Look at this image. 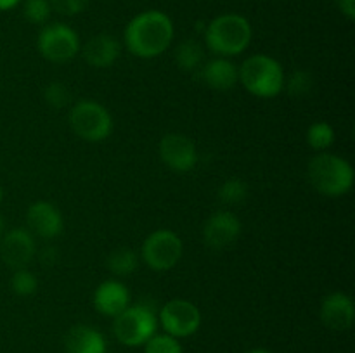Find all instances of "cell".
Listing matches in <instances>:
<instances>
[{
    "label": "cell",
    "mask_w": 355,
    "mask_h": 353,
    "mask_svg": "<svg viewBox=\"0 0 355 353\" xmlns=\"http://www.w3.org/2000/svg\"><path fill=\"white\" fill-rule=\"evenodd\" d=\"M45 102L49 104L54 109H62L69 104V99H71V93H69V89L61 82H52L45 87L44 90Z\"/></svg>",
    "instance_id": "4316f807"
},
{
    "label": "cell",
    "mask_w": 355,
    "mask_h": 353,
    "mask_svg": "<svg viewBox=\"0 0 355 353\" xmlns=\"http://www.w3.org/2000/svg\"><path fill=\"white\" fill-rule=\"evenodd\" d=\"M253 30L245 16L225 12L214 17L205 30V45L217 57H236L252 44Z\"/></svg>",
    "instance_id": "7a4b0ae2"
},
{
    "label": "cell",
    "mask_w": 355,
    "mask_h": 353,
    "mask_svg": "<svg viewBox=\"0 0 355 353\" xmlns=\"http://www.w3.org/2000/svg\"><path fill=\"white\" fill-rule=\"evenodd\" d=\"M158 314L148 303L128 305L113 318V334L118 343L128 348H139L158 332Z\"/></svg>",
    "instance_id": "5b68a950"
},
{
    "label": "cell",
    "mask_w": 355,
    "mask_h": 353,
    "mask_svg": "<svg viewBox=\"0 0 355 353\" xmlns=\"http://www.w3.org/2000/svg\"><path fill=\"white\" fill-rule=\"evenodd\" d=\"M10 289H12L14 294H17L21 298L31 296V294L37 293L38 279L26 266L24 269H17L14 270L12 277H10Z\"/></svg>",
    "instance_id": "7402d4cb"
},
{
    "label": "cell",
    "mask_w": 355,
    "mask_h": 353,
    "mask_svg": "<svg viewBox=\"0 0 355 353\" xmlns=\"http://www.w3.org/2000/svg\"><path fill=\"white\" fill-rule=\"evenodd\" d=\"M241 220L229 210H218L207 218L203 225V241L214 251L231 248L241 235Z\"/></svg>",
    "instance_id": "30bf717a"
},
{
    "label": "cell",
    "mask_w": 355,
    "mask_h": 353,
    "mask_svg": "<svg viewBox=\"0 0 355 353\" xmlns=\"http://www.w3.org/2000/svg\"><path fill=\"white\" fill-rule=\"evenodd\" d=\"M142 348H144V353H184L180 339L166 332H156Z\"/></svg>",
    "instance_id": "cb8c5ba5"
},
{
    "label": "cell",
    "mask_w": 355,
    "mask_h": 353,
    "mask_svg": "<svg viewBox=\"0 0 355 353\" xmlns=\"http://www.w3.org/2000/svg\"><path fill=\"white\" fill-rule=\"evenodd\" d=\"M182 253V239L170 228H158L144 239L139 256L155 272H166L180 262Z\"/></svg>",
    "instance_id": "52a82bcc"
},
{
    "label": "cell",
    "mask_w": 355,
    "mask_h": 353,
    "mask_svg": "<svg viewBox=\"0 0 355 353\" xmlns=\"http://www.w3.org/2000/svg\"><path fill=\"white\" fill-rule=\"evenodd\" d=\"M203 322L200 308L189 300L173 298L166 301L158 314V324L163 332L173 336L177 339L189 338L196 334Z\"/></svg>",
    "instance_id": "9c48e42d"
},
{
    "label": "cell",
    "mask_w": 355,
    "mask_h": 353,
    "mask_svg": "<svg viewBox=\"0 0 355 353\" xmlns=\"http://www.w3.org/2000/svg\"><path fill=\"white\" fill-rule=\"evenodd\" d=\"M3 228H6V221H3V217H2V215H0V237H2L3 232H6V230H3Z\"/></svg>",
    "instance_id": "d6a6232c"
},
{
    "label": "cell",
    "mask_w": 355,
    "mask_h": 353,
    "mask_svg": "<svg viewBox=\"0 0 355 353\" xmlns=\"http://www.w3.org/2000/svg\"><path fill=\"white\" fill-rule=\"evenodd\" d=\"M52 6V10L62 14V16H76L83 12L90 0H49Z\"/></svg>",
    "instance_id": "83f0119b"
},
{
    "label": "cell",
    "mask_w": 355,
    "mask_h": 353,
    "mask_svg": "<svg viewBox=\"0 0 355 353\" xmlns=\"http://www.w3.org/2000/svg\"><path fill=\"white\" fill-rule=\"evenodd\" d=\"M246 353H272V352H269V350H266V348H253Z\"/></svg>",
    "instance_id": "1f68e13d"
},
{
    "label": "cell",
    "mask_w": 355,
    "mask_h": 353,
    "mask_svg": "<svg viewBox=\"0 0 355 353\" xmlns=\"http://www.w3.org/2000/svg\"><path fill=\"white\" fill-rule=\"evenodd\" d=\"M37 47L42 57L61 64L75 59L82 48V44L78 33L71 26L64 23H52L42 28L37 38Z\"/></svg>",
    "instance_id": "ba28073f"
},
{
    "label": "cell",
    "mask_w": 355,
    "mask_h": 353,
    "mask_svg": "<svg viewBox=\"0 0 355 353\" xmlns=\"http://www.w3.org/2000/svg\"><path fill=\"white\" fill-rule=\"evenodd\" d=\"M21 0H0V10H10L14 9V7L19 6Z\"/></svg>",
    "instance_id": "4dcf8cb0"
},
{
    "label": "cell",
    "mask_w": 355,
    "mask_h": 353,
    "mask_svg": "<svg viewBox=\"0 0 355 353\" xmlns=\"http://www.w3.org/2000/svg\"><path fill=\"white\" fill-rule=\"evenodd\" d=\"M69 127L73 134L87 142H103L113 132V116L97 100L83 99L69 109Z\"/></svg>",
    "instance_id": "8992f818"
},
{
    "label": "cell",
    "mask_w": 355,
    "mask_h": 353,
    "mask_svg": "<svg viewBox=\"0 0 355 353\" xmlns=\"http://www.w3.org/2000/svg\"><path fill=\"white\" fill-rule=\"evenodd\" d=\"M106 338L92 325H73L64 336L66 353H106Z\"/></svg>",
    "instance_id": "ac0fdd59"
},
{
    "label": "cell",
    "mask_w": 355,
    "mask_h": 353,
    "mask_svg": "<svg viewBox=\"0 0 355 353\" xmlns=\"http://www.w3.org/2000/svg\"><path fill=\"white\" fill-rule=\"evenodd\" d=\"M305 138H307L309 147L314 149L315 152H324L335 144L336 134L335 128L329 123H326V121H315V123H312L307 128Z\"/></svg>",
    "instance_id": "44dd1931"
},
{
    "label": "cell",
    "mask_w": 355,
    "mask_h": 353,
    "mask_svg": "<svg viewBox=\"0 0 355 353\" xmlns=\"http://www.w3.org/2000/svg\"><path fill=\"white\" fill-rule=\"evenodd\" d=\"M28 230L42 239H55L64 230L61 210L51 201H35L26 211Z\"/></svg>",
    "instance_id": "4fadbf2b"
},
{
    "label": "cell",
    "mask_w": 355,
    "mask_h": 353,
    "mask_svg": "<svg viewBox=\"0 0 355 353\" xmlns=\"http://www.w3.org/2000/svg\"><path fill=\"white\" fill-rule=\"evenodd\" d=\"M37 255L35 235L28 228L16 227L0 237V258L10 269H24Z\"/></svg>",
    "instance_id": "8fae6325"
},
{
    "label": "cell",
    "mask_w": 355,
    "mask_h": 353,
    "mask_svg": "<svg viewBox=\"0 0 355 353\" xmlns=\"http://www.w3.org/2000/svg\"><path fill=\"white\" fill-rule=\"evenodd\" d=\"M2 199H3V190L2 187H0V203H2Z\"/></svg>",
    "instance_id": "836d02e7"
},
{
    "label": "cell",
    "mask_w": 355,
    "mask_h": 353,
    "mask_svg": "<svg viewBox=\"0 0 355 353\" xmlns=\"http://www.w3.org/2000/svg\"><path fill=\"white\" fill-rule=\"evenodd\" d=\"M80 51L87 64L96 69H106L118 61L121 54V45L113 35L99 33L89 38Z\"/></svg>",
    "instance_id": "2e32d148"
},
{
    "label": "cell",
    "mask_w": 355,
    "mask_h": 353,
    "mask_svg": "<svg viewBox=\"0 0 355 353\" xmlns=\"http://www.w3.org/2000/svg\"><path fill=\"white\" fill-rule=\"evenodd\" d=\"M38 256H40V262L44 263V265H54L59 258V253L58 249L52 248V246H47V248H44L38 253Z\"/></svg>",
    "instance_id": "f546056e"
},
{
    "label": "cell",
    "mask_w": 355,
    "mask_h": 353,
    "mask_svg": "<svg viewBox=\"0 0 355 353\" xmlns=\"http://www.w3.org/2000/svg\"><path fill=\"white\" fill-rule=\"evenodd\" d=\"M175 37V26L163 10H142L125 26L123 42L127 51L139 59H155L166 52Z\"/></svg>",
    "instance_id": "6da1fadb"
},
{
    "label": "cell",
    "mask_w": 355,
    "mask_h": 353,
    "mask_svg": "<svg viewBox=\"0 0 355 353\" xmlns=\"http://www.w3.org/2000/svg\"><path fill=\"white\" fill-rule=\"evenodd\" d=\"M198 75L205 85L218 92L234 89L239 83L238 66L229 57H214L205 61L203 66L198 69Z\"/></svg>",
    "instance_id": "e0dca14e"
},
{
    "label": "cell",
    "mask_w": 355,
    "mask_h": 353,
    "mask_svg": "<svg viewBox=\"0 0 355 353\" xmlns=\"http://www.w3.org/2000/svg\"><path fill=\"white\" fill-rule=\"evenodd\" d=\"M307 176L314 190L326 197H342L354 187L355 173L345 158L333 152H318L309 161Z\"/></svg>",
    "instance_id": "3957f363"
},
{
    "label": "cell",
    "mask_w": 355,
    "mask_h": 353,
    "mask_svg": "<svg viewBox=\"0 0 355 353\" xmlns=\"http://www.w3.org/2000/svg\"><path fill=\"white\" fill-rule=\"evenodd\" d=\"M23 10L31 24H45L52 14V6L49 0H24Z\"/></svg>",
    "instance_id": "484cf974"
},
{
    "label": "cell",
    "mask_w": 355,
    "mask_h": 353,
    "mask_svg": "<svg viewBox=\"0 0 355 353\" xmlns=\"http://www.w3.org/2000/svg\"><path fill=\"white\" fill-rule=\"evenodd\" d=\"M158 152L165 166L177 173L191 172L198 163L196 144L184 134H166L159 141Z\"/></svg>",
    "instance_id": "7c38bea8"
},
{
    "label": "cell",
    "mask_w": 355,
    "mask_h": 353,
    "mask_svg": "<svg viewBox=\"0 0 355 353\" xmlns=\"http://www.w3.org/2000/svg\"><path fill=\"white\" fill-rule=\"evenodd\" d=\"M141 256L137 251L130 248H116L110 253L106 265L110 272L116 277H127L139 269Z\"/></svg>",
    "instance_id": "ffe728a7"
},
{
    "label": "cell",
    "mask_w": 355,
    "mask_h": 353,
    "mask_svg": "<svg viewBox=\"0 0 355 353\" xmlns=\"http://www.w3.org/2000/svg\"><path fill=\"white\" fill-rule=\"evenodd\" d=\"M321 315L322 324L331 331H349L355 318V305L352 296L342 291L329 293L321 301Z\"/></svg>",
    "instance_id": "5bb4252c"
},
{
    "label": "cell",
    "mask_w": 355,
    "mask_h": 353,
    "mask_svg": "<svg viewBox=\"0 0 355 353\" xmlns=\"http://www.w3.org/2000/svg\"><path fill=\"white\" fill-rule=\"evenodd\" d=\"M130 301L132 298L128 287L125 286L121 280L116 279L103 280V282L96 287L92 296L94 308H96L101 315L111 318L120 315L128 305H132Z\"/></svg>",
    "instance_id": "9a60e30c"
},
{
    "label": "cell",
    "mask_w": 355,
    "mask_h": 353,
    "mask_svg": "<svg viewBox=\"0 0 355 353\" xmlns=\"http://www.w3.org/2000/svg\"><path fill=\"white\" fill-rule=\"evenodd\" d=\"M312 87H314V78L311 73L307 71H293L286 80H284V89L288 93L293 97H305L311 93Z\"/></svg>",
    "instance_id": "d4e9b609"
},
{
    "label": "cell",
    "mask_w": 355,
    "mask_h": 353,
    "mask_svg": "<svg viewBox=\"0 0 355 353\" xmlns=\"http://www.w3.org/2000/svg\"><path fill=\"white\" fill-rule=\"evenodd\" d=\"M239 83L259 99H274L284 90V68L277 59L267 54H253L238 66Z\"/></svg>",
    "instance_id": "277c9868"
},
{
    "label": "cell",
    "mask_w": 355,
    "mask_h": 353,
    "mask_svg": "<svg viewBox=\"0 0 355 353\" xmlns=\"http://www.w3.org/2000/svg\"><path fill=\"white\" fill-rule=\"evenodd\" d=\"M335 2L340 12H342L347 19H355V0H335Z\"/></svg>",
    "instance_id": "f1b7e54d"
},
{
    "label": "cell",
    "mask_w": 355,
    "mask_h": 353,
    "mask_svg": "<svg viewBox=\"0 0 355 353\" xmlns=\"http://www.w3.org/2000/svg\"><path fill=\"white\" fill-rule=\"evenodd\" d=\"M217 196L224 204H239L248 197V185L241 179H229L218 187Z\"/></svg>",
    "instance_id": "603a6c76"
},
{
    "label": "cell",
    "mask_w": 355,
    "mask_h": 353,
    "mask_svg": "<svg viewBox=\"0 0 355 353\" xmlns=\"http://www.w3.org/2000/svg\"><path fill=\"white\" fill-rule=\"evenodd\" d=\"M177 66L182 71L194 73L203 66L205 62V47L201 42L196 38H186L180 42L175 47V54H173Z\"/></svg>",
    "instance_id": "d6986e66"
}]
</instances>
